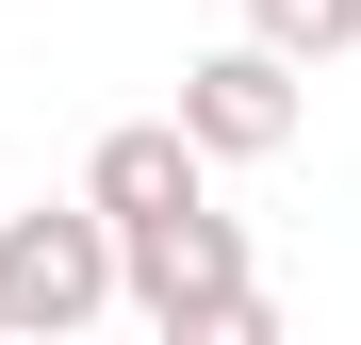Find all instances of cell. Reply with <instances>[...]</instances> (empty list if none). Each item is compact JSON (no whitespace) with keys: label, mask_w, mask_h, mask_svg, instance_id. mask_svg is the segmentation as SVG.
I'll use <instances>...</instances> for the list:
<instances>
[{"label":"cell","mask_w":361,"mask_h":345,"mask_svg":"<svg viewBox=\"0 0 361 345\" xmlns=\"http://www.w3.org/2000/svg\"><path fill=\"white\" fill-rule=\"evenodd\" d=\"M115 313H148L164 345H263V329H279L263 263H247V214H214V198L115 230Z\"/></svg>","instance_id":"6da1fadb"},{"label":"cell","mask_w":361,"mask_h":345,"mask_svg":"<svg viewBox=\"0 0 361 345\" xmlns=\"http://www.w3.org/2000/svg\"><path fill=\"white\" fill-rule=\"evenodd\" d=\"M115 313V214L99 198H49V214H0V345H66Z\"/></svg>","instance_id":"7a4b0ae2"},{"label":"cell","mask_w":361,"mask_h":345,"mask_svg":"<svg viewBox=\"0 0 361 345\" xmlns=\"http://www.w3.org/2000/svg\"><path fill=\"white\" fill-rule=\"evenodd\" d=\"M180 132H197L214 164H279L295 132H312V66H295V49H263V33H230V49H197V66H180Z\"/></svg>","instance_id":"3957f363"},{"label":"cell","mask_w":361,"mask_h":345,"mask_svg":"<svg viewBox=\"0 0 361 345\" xmlns=\"http://www.w3.org/2000/svg\"><path fill=\"white\" fill-rule=\"evenodd\" d=\"M82 198L132 230V214H180V198H214V148L180 132V115H115V132L82 148Z\"/></svg>","instance_id":"277c9868"},{"label":"cell","mask_w":361,"mask_h":345,"mask_svg":"<svg viewBox=\"0 0 361 345\" xmlns=\"http://www.w3.org/2000/svg\"><path fill=\"white\" fill-rule=\"evenodd\" d=\"M247 33L295 49V66H345V49H361V0H247Z\"/></svg>","instance_id":"5b68a950"}]
</instances>
